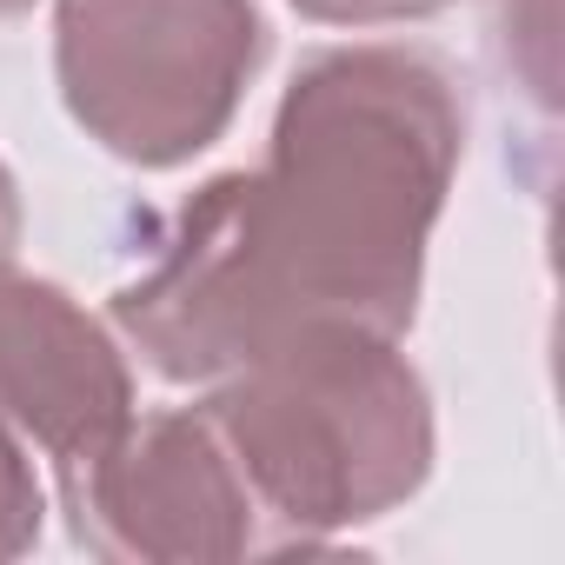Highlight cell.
Masks as SVG:
<instances>
[{
    "label": "cell",
    "mask_w": 565,
    "mask_h": 565,
    "mask_svg": "<svg viewBox=\"0 0 565 565\" xmlns=\"http://www.w3.org/2000/svg\"><path fill=\"white\" fill-rule=\"evenodd\" d=\"M459 100L433 54L340 47L294 74L259 173L200 186L120 287L127 340L167 380H226L313 320L399 333L459 167Z\"/></svg>",
    "instance_id": "6da1fadb"
},
{
    "label": "cell",
    "mask_w": 565,
    "mask_h": 565,
    "mask_svg": "<svg viewBox=\"0 0 565 565\" xmlns=\"http://www.w3.org/2000/svg\"><path fill=\"white\" fill-rule=\"evenodd\" d=\"M226 439L259 512L287 525V545L393 512L433 466V413L393 333L313 320L273 340L200 406Z\"/></svg>",
    "instance_id": "7a4b0ae2"
},
{
    "label": "cell",
    "mask_w": 565,
    "mask_h": 565,
    "mask_svg": "<svg viewBox=\"0 0 565 565\" xmlns=\"http://www.w3.org/2000/svg\"><path fill=\"white\" fill-rule=\"evenodd\" d=\"M253 67V0H61V94L134 167H180L213 147Z\"/></svg>",
    "instance_id": "3957f363"
},
{
    "label": "cell",
    "mask_w": 565,
    "mask_h": 565,
    "mask_svg": "<svg viewBox=\"0 0 565 565\" xmlns=\"http://www.w3.org/2000/svg\"><path fill=\"white\" fill-rule=\"evenodd\" d=\"M74 539L100 558H239L259 552V499L206 413L134 419L114 446L61 466Z\"/></svg>",
    "instance_id": "277c9868"
},
{
    "label": "cell",
    "mask_w": 565,
    "mask_h": 565,
    "mask_svg": "<svg viewBox=\"0 0 565 565\" xmlns=\"http://www.w3.org/2000/svg\"><path fill=\"white\" fill-rule=\"evenodd\" d=\"M0 419L54 466H81L134 426L127 360L47 279L0 273Z\"/></svg>",
    "instance_id": "5b68a950"
},
{
    "label": "cell",
    "mask_w": 565,
    "mask_h": 565,
    "mask_svg": "<svg viewBox=\"0 0 565 565\" xmlns=\"http://www.w3.org/2000/svg\"><path fill=\"white\" fill-rule=\"evenodd\" d=\"M41 479H34V459H28V439L0 419V558H14L41 539Z\"/></svg>",
    "instance_id": "8992f818"
},
{
    "label": "cell",
    "mask_w": 565,
    "mask_h": 565,
    "mask_svg": "<svg viewBox=\"0 0 565 565\" xmlns=\"http://www.w3.org/2000/svg\"><path fill=\"white\" fill-rule=\"evenodd\" d=\"M300 14L313 21H340V28H380V21H419V14H439L452 0H294Z\"/></svg>",
    "instance_id": "52a82bcc"
},
{
    "label": "cell",
    "mask_w": 565,
    "mask_h": 565,
    "mask_svg": "<svg viewBox=\"0 0 565 565\" xmlns=\"http://www.w3.org/2000/svg\"><path fill=\"white\" fill-rule=\"evenodd\" d=\"M14 246H21V200H14V180H8V167H0V273H8Z\"/></svg>",
    "instance_id": "ba28073f"
},
{
    "label": "cell",
    "mask_w": 565,
    "mask_h": 565,
    "mask_svg": "<svg viewBox=\"0 0 565 565\" xmlns=\"http://www.w3.org/2000/svg\"><path fill=\"white\" fill-rule=\"evenodd\" d=\"M28 8V0H0V21H8V14H21Z\"/></svg>",
    "instance_id": "9c48e42d"
}]
</instances>
